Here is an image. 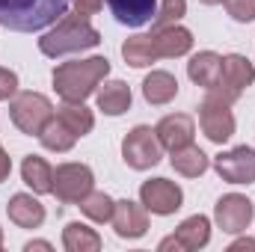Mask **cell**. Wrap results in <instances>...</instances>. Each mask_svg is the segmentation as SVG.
Segmentation results:
<instances>
[{"instance_id": "cell-1", "label": "cell", "mask_w": 255, "mask_h": 252, "mask_svg": "<svg viewBox=\"0 0 255 252\" xmlns=\"http://www.w3.org/2000/svg\"><path fill=\"white\" fill-rule=\"evenodd\" d=\"M74 0H0V27L15 33H39L57 24Z\"/></svg>"}, {"instance_id": "cell-2", "label": "cell", "mask_w": 255, "mask_h": 252, "mask_svg": "<svg viewBox=\"0 0 255 252\" xmlns=\"http://www.w3.org/2000/svg\"><path fill=\"white\" fill-rule=\"evenodd\" d=\"M107 74H110L107 57H86V60L60 63L54 68L51 80H54V89L63 101H86L101 86V80Z\"/></svg>"}, {"instance_id": "cell-3", "label": "cell", "mask_w": 255, "mask_h": 252, "mask_svg": "<svg viewBox=\"0 0 255 252\" xmlns=\"http://www.w3.org/2000/svg\"><path fill=\"white\" fill-rule=\"evenodd\" d=\"M98 45H101V33L89 24V18H83L77 12H65L54 24V30H48L39 39V51L51 60L65 57V54H80V51H89Z\"/></svg>"}, {"instance_id": "cell-4", "label": "cell", "mask_w": 255, "mask_h": 252, "mask_svg": "<svg viewBox=\"0 0 255 252\" xmlns=\"http://www.w3.org/2000/svg\"><path fill=\"white\" fill-rule=\"evenodd\" d=\"M9 116H12V125L21 133L39 136L45 125L54 119V104L42 92H18L9 104Z\"/></svg>"}, {"instance_id": "cell-5", "label": "cell", "mask_w": 255, "mask_h": 252, "mask_svg": "<svg viewBox=\"0 0 255 252\" xmlns=\"http://www.w3.org/2000/svg\"><path fill=\"white\" fill-rule=\"evenodd\" d=\"M160 157H163V145H160L154 127L136 125L125 133V139H122V160H125L130 169L145 172V169L157 166Z\"/></svg>"}, {"instance_id": "cell-6", "label": "cell", "mask_w": 255, "mask_h": 252, "mask_svg": "<svg viewBox=\"0 0 255 252\" xmlns=\"http://www.w3.org/2000/svg\"><path fill=\"white\" fill-rule=\"evenodd\" d=\"M199 127L202 133L214 142V145H223L235 136V113H232V104L226 101H217L211 95H205V101L199 104Z\"/></svg>"}, {"instance_id": "cell-7", "label": "cell", "mask_w": 255, "mask_h": 252, "mask_svg": "<svg viewBox=\"0 0 255 252\" xmlns=\"http://www.w3.org/2000/svg\"><path fill=\"white\" fill-rule=\"evenodd\" d=\"M95 175L86 163H60L54 169V196L63 205H80V199L92 190Z\"/></svg>"}, {"instance_id": "cell-8", "label": "cell", "mask_w": 255, "mask_h": 252, "mask_svg": "<svg viewBox=\"0 0 255 252\" xmlns=\"http://www.w3.org/2000/svg\"><path fill=\"white\" fill-rule=\"evenodd\" d=\"M214 220L226 235H241L253 226L255 220V205L253 199L241 196V193H226L220 196V202L214 205Z\"/></svg>"}, {"instance_id": "cell-9", "label": "cell", "mask_w": 255, "mask_h": 252, "mask_svg": "<svg viewBox=\"0 0 255 252\" xmlns=\"http://www.w3.org/2000/svg\"><path fill=\"white\" fill-rule=\"evenodd\" d=\"M139 202L154 217H172L184 205V193H181V187L175 181H169V178H148L139 187Z\"/></svg>"}, {"instance_id": "cell-10", "label": "cell", "mask_w": 255, "mask_h": 252, "mask_svg": "<svg viewBox=\"0 0 255 252\" xmlns=\"http://www.w3.org/2000/svg\"><path fill=\"white\" fill-rule=\"evenodd\" d=\"M214 169L223 181L229 184H255V148L238 145L229 151H220L214 157Z\"/></svg>"}, {"instance_id": "cell-11", "label": "cell", "mask_w": 255, "mask_h": 252, "mask_svg": "<svg viewBox=\"0 0 255 252\" xmlns=\"http://www.w3.org/2000/svg\"><path fill=\"white\" fill-rule=\"evenodd\" d=\"M113 232L122 241H139L148 232V211L142 202H130V199H119L113 208V220H110Z\"/></svg>"}, {"instance_id": "cell-12", "label": "cell", "mask_w": 255, "mask_h": 252, "mask_svg": "<svg viewBox=\"0 0 255 252\" xmlns=\"http://www.w3.org/2000/svg\"><path fill=\"white\" fill-rule=\"evenodd\" d=\"M154 133H157V139H160V145L166 151H175V148H184V145L193 142L196 122H193V116H187V113H169V116H163L154 125Z\"/></svg>"}, {"instance_id": "cell-13", "label": "cell", "mask_w": 255, "mask_h": 252, "mask_svg": "<svg viewBox=\"0 0 255 252\" xmlns=\"http://www.w3.org/2000/svg\"><path fill=\"white\" fill-rule=\"evenodd\" d=\"M154 39V48H157V57L160 60H175V57H184L193 51V33L181 24H172V27H160L151 33Z\"/></svg>"}, {"instance_id": "cell-14", "label": "cell", "mask_w": 255, "mask_h": 252, "mask_svg": "<svg viewBox=\"0 0 255 252\" xmlns=\"http://www.w3.org/2000/svg\"><path fill=\"white\" fill-rule=\"evenodd\" d=\"M6 214L18 229H39L45 223V205L33 193H15L6 205Z\"/></svg>"}, {"instance_id": "cell-15", "label": "cell", "mask_w": 255, "mask_h": 252, "mask_svg": "<svg viewBox=\"0 0 255 252\" xmlns=\"http://www.w3.org/2000/svg\"><path fill=\"white\" fill-rule=\"evenodd\" d=\"M107 6L110 15L125 27H142L157 15V0H107Z\"/></svg>"}, {"instance_id": "cell-16", "label": "cell", "mask_w": 255, "mask_h": 252, "mask_svg": "<svg viewBox=\"0 0 255 252\" xmlns=\"http://www.w3.org/2000/svg\"><path fill=\"white\" fill-rule=\"evenodd\" d=\"M220 74H223V57L217 51H199V54H193L190 63H187V77L196 86H202V89L217 86Z\"/></svg>"}, {"instance_id": "cell-17", "label": "cell", "mask_w": 255, "mask_h": 252, "mask_svg": "<svg viewBox=\"0 0 255 252\" xmlns=\"http://www.w3.org/2000/svg\"><path fill=\"white\" fill-rule=\"evenodd\" d=\"M95 101H98V110L104 116H122L130 110L133 95H130V86L125 80H107L104 86L95 89Z\"/></svg>"}, {"instance_id": "cell-18", "label": "cell", "mask_w": 255, "mask_h": 252, "mask_svg": "<svg viewBox=\"0 0 255 252\" xmlns=\"http://www.w3.org/2000/svg\"><path fill=\"white\" fill-rule=\"evenodd\" d=\"M21 181L33 190L36 196L54 193V166L45 157H39V154H27L21 160Z\"/></svg>"}, {"instance_id": "cell-19", "label": "cell", "mask_w": 255, "mask_h": 252, "mask_svg": "<svg viewBox=\"0 0 255 252\" xmlns=\"http://www.w3.org/2000/svg\"><path fill=\"white\" fill-rule=\"evenodd\" d=\"M220 83L235 89V92H244L247 86L255 83V65L244 57V54H226L223 57V74H220Z\"/></svg>"}, {"instance_id": "cell-20", "label": "cell", "mask_w": 255, "mask_h": 252, "mask_svg": "<svg viewBox=\"0 0 255 252\" xmlns=\"http://www.w3.org/2000/svg\"><path fill=\"white\" fill-rule=\"evenodd\" d=\"M178 95V80H175V74H169V71H151L145 80H142V98L151 104V107H163V104H169L172 98Z\"/></svg>"}, {"instance_id": "cell-21", "label": "cell", "mask_w": 255, "mask_h": 252, "mask_svg": "<svg viewBox=\"0 0 255 252\" xmlns=\"http://www.w3.org/2000/svg\"><path fill=\"white\" fill-rule=\"evenodd\" d=\"M169 163H172V169H175L178 175H184V178H199V175H205L208 166H211L208 154H205L199 145H193V142L184 145V148L169 151Z\"/></svg>"}, {"instance_id": "cell-22", "label": "cell", "mask_w": 255, "mask_h": 252, "mask_svg": "<svg viewBox=\"0 0 255 252\" xmlns=\"http://www.w3.org/2000/svg\"><path fill=\"white\" fill-rule=\"evenodd\" d=\"M175 238L181 241L184 252L205 250V247L211 244V220L202 217V214H193V217H187V220L175 229Z\"/></svg>"}, {"instance_id": "cell-23", "label": "cell", "mask_w": 255, "mask_h": 252, "mask_svg": "<svg viewBox=\"0 0 255 252\" xmlns=\"http://www.w3.org/2000/svg\"><path fill=\"white\" fill-rule=\"evenodd\" d=\"M122 57H125V63L130 65V68H148V65H154L160 60L151 33H148V36H145V33H136V36L125 39V42H122Z\"/></svg>"}, {"instance_id": "cell-24", "label": "cell", "mask_w": 255, "mask_h": 252, "mask_svg": "<svg viewBox=\"0 0 255 252\" xmlns=\"http://www.w3.org/2000/svg\"><path fill=\"white\" fill-rule=\"evenodd\" d=\"M63 247L65 252H98L101 235L95 229H89L86 223H68L63 229Z\"/></svg>"}, {"instance_id": "cell-25", "label": "cell", "mask_w": 255, "mask_h": 252, "mask_svg": "<svg viewBox=\"0 0 255 252\" xmlns=\"http://www.w3.org/2000/svg\"><path fill=\"white\" fill-rule=\"evenodd\" d=\"M39 139H42V145H45L48 151H57V154H63V151H71V148H74V142H77L80 136H77V133L65 125L57 113H54V119L45 125V130L39 133Z\"/></svg>"}, {"instance_id": "cell-26", "label": "cell", "mask_w": 255, "mask_h": 252, "mask_svg": "<svg viewBox=\"0 0 255 252\" xmlns=\"http://www.w3.org/2000/svg\"><path fill=\"white\" fill-rule=\"evenodd\" d=\"M57 116H60L77 136H86V133L95 127V116H92V110H89L83 101H63V107L57 110Z\"/></svg>"}, {"instance_id": "cell-27", "label": "cell", "mask_w": 255, "mask_h": 252, "mask_svg": "<svg viewBox=\"0 0 255 252\" xmlns=\"http://www.w3.org/2000/svg\"><path fill=\"white\" fill-rule=\"evenodd\" d=\"M113 208H116V202H113L104 190H89V193L80 199V211H83L92 223H110V220H113Z\"/></svg>"}, {"instance_id": "cell-28", "label": "cell", "mask_w": 255, "mask_h": 252, "mask_svg": "<svg viewBox=\"0 0 255 252\" xmlns=\"http://www.w3.org/2000/svg\"><path fill=\"white\" fill-rule=\"evenodd\" d=\"M184 15H187V0H163L160 9H157V15H154V30L172 27V24H178Z\"/></svg>"}, {"instance_id": "cell-29", "label": "cell", "mask_w": 255, "mask_h": 252, "mask_svg": "<svg viewBox=\"0 0 255 252\" xmlns=\"http://www.w3.org/2000/svg\"><path fill=\"white\" fill-rule=\"evenodd\" d=\"M226 12L238 21V24H253L255 21V0H223Z\"/></svg>"}, {"instance_id": "cell-30", "label": "cell", "mask_w": 255, "mask_h": 252, "mask_svg": "<svg viewBox=\"0 0 255 252\" xmlns=\"http://www.w3.org/2000/svg\"><path fill=\"white\" fill-rule=\"evenodd\" d=\"M18 95V74L0 65V101H12Z\"/></svg>"}, {"instance_id": "cell-31", "label": "cell", "mask_w": 255, "mask_h": 252, "mask_svg": "<svg viewBox=\"0 0 255 252\" xmlns=\"http://www.w3.org/2000/svg\"><path fill=\"white\" fill-rule=\"evenodd\" d=\"M101 9H104V0H74V12L83 15V18H89V15H95Z\"/></svg>"}, {"instance_id": "cell-32", "label": "cell", "mask_w": 255, "mask_h": 252, "mask_svg": "<svg viewBox=\"0 0 255 252\" xmlns=\"http://www.w3.org/2000/svg\"><path fill=\"white\" fill-rule=\"evenodd\" d=\"M244 250L255 252V238H238L235 244H229V252H244Z\"/></svg>"}, {"instance_id": "cell-33", "label": "cell", "mask_w": 255, "mask_h": 252, "mask_svg": "<svg viewBox=\"0 0 255 252\" xmlns=\"http://www.w3.org/2000/svg\"><path fill=\"white\" fill-rule=\"evenodd\" d=\"M157 250L166 252V250H175V252H184V247H181V241L175 238V235H169V238H163L160 244H157Z\"/></svg>"}, {"instance_id": "cell-34", "label": "cell", "mask_w": 255, "mask_h": 252, "mask_svg": "<svg viewBox=\"0 0 255 252\" xmlns=\"http://www.w3.org/2000/svg\"><path fill=\"white\" fill-rule=\"evenodd\" d=\"M9 172H12V160H9V154L3 151V145H0V184L9 178Z\"/></svg>"}, {"instance_id": "cell-35", "label": "cell", "mask_w": 255, "mask_h": 252, "mask_svg": "<svg viewBox=\"0 0 255 252\" xmlns=\"http://www.w3.org/2000/svg\"><path fill=\"white\" fill-rule=\"evenodd\" d=\"M24 250H27V252H33V250H45V252H51L54 247H51L48 241H30V244H24Z\"/></svg>"}, {"instance_id": "cell-36", "label": "cell", "mask_w": 255, "mask_h": 252, "mask_svg": "<svg viewBox=\"0 0 255 252\" xmlns=\"http://www.w3.org/2000/svg\"><path fill=\"white\" fill-rule=\"evenodd\" d=\"M199 3H205V6H217V3H223V0H199Z\"/></svg>"}, {"instance_id": "cell-37", "label": "cell", "mask_w": 255, "mask_h": 252, "mask_svg": "<svg viewBox=\"0 0 255 252\" xmlns=\"http://www.w3.org/2000/svg\"><path fill=\"white\" fill-rule=\"evenodd\" d=\"M0 250H3V229H0Z\"/></svg>"}]
</instances>
